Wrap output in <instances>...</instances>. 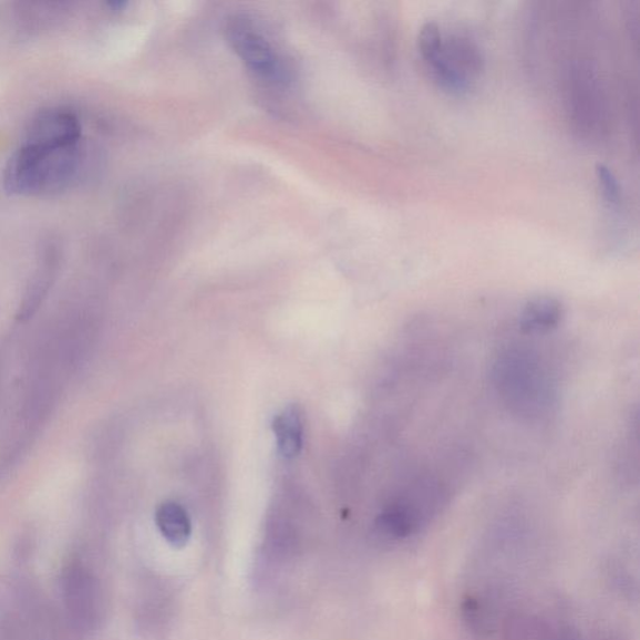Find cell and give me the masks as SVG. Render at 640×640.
Returning <instances> with one entry per match:
<instances>
[{"instance_id": "cell-12", "label": "cell", "mask_w": 640, "mask_h": 640, "mask_svg": "<svg viewBox=\"0 0 640 640\" xmlns=\"http://www.w3.org/2000/svg\"><path fill=\"white\" fill-rule=\"evenodd\" d=\"M555 640H581V637L574 627H565L559 630Z\"/></svg>"}, {"instance_id": "cell-10", "label": "cell", "mask_w": 640, "mask_h": 640, "mask_svg": "<svg viewBox=\"0 0 640 640\" xmlns=\"http://www.w3.org/2000/svg\"><path fill=\"white\" fill-rule=\"evenodd\" d=\"M443 44V35L438 24L425 23L419 35V50L425 63H429L440 53Z\"/></svg>"}, {"instance_id": "cell-3", "label": "cell", "mask_w": 640, "mask_h": 640, "mask_svg": "<svg viewBox=\"0 0 640 640\" xmlns=\"http://www.w3.org/2000/svg\"><path fill=\"white\" fill-rule=\"evenodd\" d=\"M447 496L442 483L434 478L415 481L383 509L376 519V529L388 538H410L440 513Z\"/></svg>"}, {"instance_id": "cell-1", "label": "cell", "mask_w": 640, "mask_h": 640, "mask_svg": "<svg viewBox=\"0 0 640 640\" xmlns=\"http://www.w3.org/2000/svg\"><path fill=\"white\" fill-rule=\"evenodd\" d=\"M82 124L70 110L39 113L9 158L4 186L17 196H44L70 188L82 172Z\"/></svg>"}, {"instance_id": "cell-7", "label": "cell", "mask_w": 640, "mask_h": 640, "mask_svg": "<svg viewBox=\"0 0 640 640\" xmlns=\"http://www.w3.org/2000/svg\"><path fill=\"white\" fill-rule=\"evenodd\" d=\"M571 91H574V96H571V103L575 105V113L578 116V123L584 121L586 124L590 123L593 125L599 122L600 104L599 101V90L597 85V80L589 70H584V68H576L574 73H571Z\"/></svg>"}, {"instance_id": "cell-6", "label": "cell", "mask_w": 640, "mask_h": 640, "mask_svg": "<svg viewBox=\"0 0 640 640\" xmlns=\"http://www.w3.org/2000/svg\"><path fill=\"white\" fill-rule=\"evenodd\" d=\"M564 306L551 297L529 300L519 317V327L527 334H543L553 331L564 318Z\"/></svg>"}, {"instance_id": "cell-8", "label": "cell", "mask_w": 640, "mask_h": 640, "mask_svg": "<svg viewBox=\"0 0 640 640\" xmlns=\"http://www.w3.org/2000/svg\"><path fill=\"white\" fill-rule=\"evenodd\" d=\"M273 431L278 450L286 460H293L302 450L303 426L297 406H289L276 416Z\"/></svg>"}, {"instance_id": "cell-11", "label": "cell", "mask_w": 640, "mask_h": 640, "mask_svg": "<svg viewBox=\"0 0 640 640\" xmlns=\"http://www.w3.org/2000/svg\"><path fill=\"white\" fill-rule=\"evenodd\" d=\"M596 173L606 203H608L609 207L618 208L620 203H622V190H620L613 172L603 166V164H598Z\"/></svg>"}, {"instance_id": "cell-4", "label": "cell", "mask_w": 640, "mask_h": 640, "mask_svg": "<svg viewBox=\"0 0 640 640\" xmlns=\"http://www.w3.org/2000/svg\"><path fill=\"white\" fill-rule=\"evenodd\" d=\"M228 39L257 80L273 86H287L292 82V71L286 58L250 19L235 18L228 25Z\"/></svg>"}, {"instance_id": "cell-5", "label": "cell", "mask_w": 640, "mask_h": 640, "mask_svg": "<svg viewBox=\"0 0 640 640\" xmlns=\"http://www.w3.org/2000/svg\"><path fill=\"white\" fill-rule=\"evenodd\" d=\"M426 65L442 89L463 93L482 73L484 60L479 47L472 39L452 35L443 38L440 53Z\"/></svg>"}, {"instance_id": "cell-9", "label": "cell", "mask_w": 640, "mask_h": 640, "mask_svg": "<svg viewBox=\"0 0 640 640\" xmlns=\"http://www.w3.org/2000/svg\"><path fill=\"white\" fill-rule=\"evenodd\" d=\"M155 519L163 537L173 547L180 548L187 545L192 535V525L187 512L179 504L173 502L162 504Z\"/></svg>"}, {"instance_id": "cell-2", "label": "cell", "mask_w": 640, "mask_h": 640, "mask_svg": "<svg viewBox=\"0 0 640 640\" xmlns=\"http://www.w3.org/2000/svg\"><path fill=\"white\" fill-rule=\"evenodd\" d=\"M492 382L503 404L522 419L540 420L555 409V382L543 359L528 348L504 349L494 361Z\"/></svg>"}]
</instances>
